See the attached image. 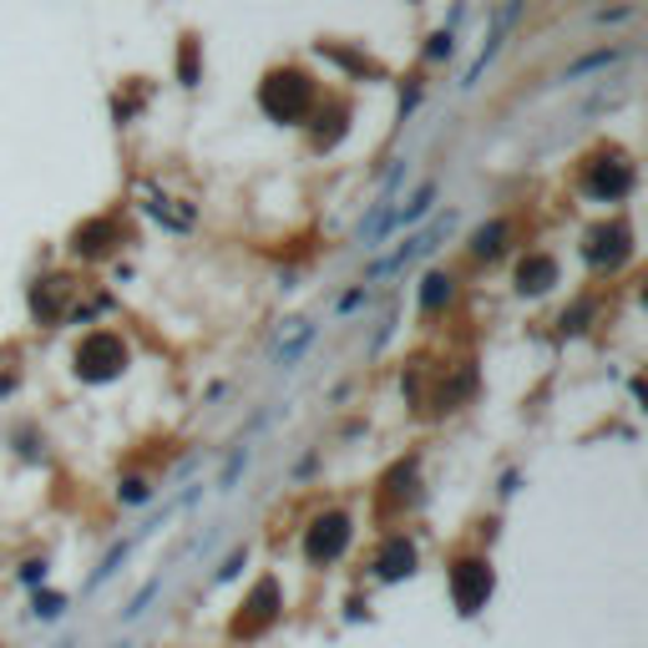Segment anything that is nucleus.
<instances>
[{"instance_id": "1", "label": "nucleus", "mask_w": 648, "mask_h": 648, "mask_svg": "<svg viewBox=\"0 0 648 648\" xmlns=\"http://www.w3.org/2000/svg\"><path fill=\"white\" fill-rule=\"evenodd\" d=\"M477 567V563H471ZM492 593V573L487 567H477V573H457V603H461V613H477V603Z\"/></svg>"}, {"instance_id": "2", "label": "nucleus", "mask_w": 648, "mask_h": 648, "mask_svg": "<svg viewBox=\"0 0 648 648\" xmlns=\"http://www.w3.org/2000/svg\"><path fill=\"white\" fill-rule=\"evenodd\" d=\"M345 537H349V527L339 522V516H330V522H320V532L310 537V557L320 563V557H335L339 547H345Z\"/></svg>"}, {"instance_id": "3", "label": "nucleus", "mask_w": 648, "mask_h": 648, "mask_svg": "<svg viewBox=\"0 0 648 648\" xmlns=\"http://www.w3.org/2000/svg\"><path fill=\"white\" fill-rule=\"evenodd\" d=\"M400 573H410V547L406 542H390L380 557V577H400Z\"/></svg>"}, {"instance_id": "4", "label": "nucleus", "mask_w": 648, "mask_h": 648, "mask_svg": "<svg viewBox=\"0 0 648 648\" xmlns=\"http://www.w3.org/2000/svg\"><path fill=\"white\" fill-rule=\"evenodd\" d=\"M431 198H436V188H420V192H416V198H410V208H406V213H400V218H396V223H416V218H420V213H426V208H431Z\"/></svg>"}, {"instance_id": "5", "label": "nucleus", "mask_w": 648, "mask_h": 648, "mask_svg": "<svg viewBox=\"0 0 648 648\" xmlns=\"http://www.w3.org/2000/svg\"><path fill=\"white\" fill-rule=\"evenodd\" d=\"M157 593H163V577H157V583H147V588H143V593H137V598H133V608L122 613V618H143V613H147V603H153V598H157Z\"/></svg>"}, {"instance_id": "6", "label": "nucleus", "mask_w": 648, "mask_h": 648, "mask_svg": "<svg viewBox=\"0 0 648 648\" xmlns=\"http://www.w3.org/2000/svg\"><path fill=\"white\" fill-rule=\"evenodd\" d=\"M426 284H431V289H426V310H436V304H441V294H451V279L431 274V279H426Z\"/></svg>"}, {"instance_id": "7", "label": "nucleus", "mask_w": 648, "mask_h": 648, "mask_svg": "<svg viewBox=\"0 0 648 648\" xmlns=\"http://www.w3.org/2000/svg\"><path fill=\"white\" fill-rule=\"evenodd\" d=\"M61 613V598L56 593H46V598H36V618H56Z\"/></svg>"}, {"instance_id": "8", "label": "nucleus", "mask_w": 648, "mask_h": 648, "mask_svg": "<svg viewBox=\"0 0 648 648\" xmlns=\"http://www.w3.org/2000/svg\"><path fill=\"white\" fill-rule=\"evenodd\" d=\"M239 567H243V553H233V557H229V563L218 567V577H233V573H239Z\"/></svg>"}, {"instance_id": "9", "label": "nucleus", "mask_w": 648, "mask_h": 648, "mask_svg": "<svg viewBox=\"0 0 648 648\" xmlns=\"http://www.w3.org/2000/svg\"><path fill=\"white\" fill-rule=\"evenodd\" d=\"M61 648H72V644H61Z\"/></svg>"}]
</instances>
